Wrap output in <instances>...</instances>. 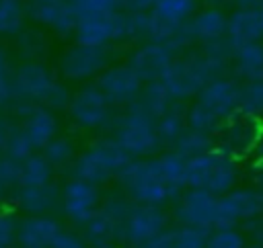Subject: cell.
I'll use <instances>...</instances> for the list:
<instances>
[{
	"instance_id": "6da1fadb",
	"label": "cell",
	"mask_w": 263,
	"mask_h": 248,
	"mask_svg": "<svg viewBox=\"0 0 263 248\" xmlns=\"http://www.w3.org/2000/svg\"><path fill=\"white\" fill-rule=\"evenodd\" d=\"M129 154L115 139H99L80 154L72 166V176L92 187L105 184L129 164Z\"/></svg>"
},
{
	"instance_id": "7a4b0ae2",
	"label": "cell",
	"mask_w": 263,
	"mask_h": 248,
	"mask_svg": "<svg viewBox=\"0 0 263 248\" xmlns=\"http://www.w3.org/2000/svg\"><path fill=\"white\" fill-rule=\"evenodd\" d=\"M119 184L125 189V193L140 205H160L162 201L175 197L166 180L162 178L156 160H140L129 162L119 174Z\"/></svg>"
},
{
	"instance_id": "3957f363",
	"label": "cell",
	"mask_w": 263,
	"mask_h": 248,
	"mask_svg": "<svg viewBox=\"0 0 263 248\" xmlns=\"http://www.w3.org/2000/svg\"><path fill=\"white\" fill-rule=\"evenodd\" d=\"M115 141L129 154V156H146L152 154L158 143V131H156V119L136 102L127 115L121 119Z\"/></svg>"
},
{
	"instance_id": "277c9868",
	"label": "cell",
	"mask_w": 263,
	"mask_h": 248,
	"mask_svg": "<svg viewBox=\"0 0 263 248\" xmlns=\"http://www.w3.org/2000/svg\"><path fill=\"white\" fill-rule=\"evenodd\" d=\"M162 232H166V215L158 205L136 203L123 223L121 240L136 246L148 248Z\"/></svg>"
},
{
	"instance_id": "5b68a950",
	"label": "cell",
	"mask_w": 263,
	"mask_h": 248,
	"mask_svg": "<svg viewBox=\"0 0 263 248\" xmlns=\"http://www.w3.org/2000/svg\"><path fill=\"white\" fill-rule=\"evenodd\" d=\"M132 207H134V203L123 201V199H111V201H107L97 211V215L84 225L86 240L92 242L95 248L111 246L117 238H121L123 223H125Z\"/></svg>"
},
{
	"instance_id": "8992f818",
	"label": "cell",
	"mask_w": 263,
	"mask_h": 248,
	"mask_svg": "<svg viewBox=\"0 0 263 248\" xmlns=\"http://www.w3.org/2000/svg\"><path fill=\"white\" fill-rule=\"evenodd\" d=\"M218 205L220 197H216L214 193L205 189H189L181 195L175 207V217L183 225L212 232L218 225Z\"/></svg>"
},
{
	"instance_id": "52a82bcc",
	"label": "cell",
	"mask_w": 263,
	"mask_h": 248,
	"mask_svg": "<svg viewBox=\"0 0 263 248\" xmlns=\"http://www.w3.org/2000/svg\"><path fill=\"white\" fill-rule=\"evenodd\" d=\"M263 213V195L253 189H232L220 197L218 205V225L216 228H236L242 221L255 219Z\"/></svg>"
},
{
	"instance_id": "ba28073f",
	"label": "cell",
	"mask_w": 263,
	"mask_h": 248,
	"mask_svg": "<svg viewBox=\"0 0 263 248\" xmlns=\"http://www.w3.org/2000/svg\"><path fill=\"white\" fill-rule=\"evenodd\" d=\"M160 82L166 86L168 94L173 98H177V100L191 98V96L199 94L208 86L205 78L199 72L195 53L185 57V59H175L171 64V68L166 70V74L162 76Z\"/></svg>"
},
{
	"instance_id": "9c48e42d",
	"label": "cell",
	"mask_w": 263,
	"mask_h": 248,
	"mask_svg": "<svg viewBox=\"0 0 263 248\" xmlns=\"http://www.w3.org/2000/svg\"><path fill=\"white\" fill-rule=\"evenodd\" d=\"M62 203H64V213L78 225H86L101 209L97 187L84 180H76V178L64 187Z\"/></svg>"
},
{
	"instance_id": "30bf717a",
	"label": "cell",
	"mask_w": 263,
	"mask_h": 248,
	"mask_svg": "<svg viewBox=\"0 0 263 248\" xmlns=\"http://www.w3.org/2000/svg\"><path fill=\"white\" fill-rule=\"evenodd\" d=\"M55 80L51 76V72L37 61H27L23 64L14 76H12V92L27 102H43V98L47 96V92L53 88Z\"/></svg>"
},
{
	"instance_id": "8fae6325",
	"label": "cell",
	"mask_w": 263,
	"mask_h": 248,
	"mask_svg": "<svg viewBox=\"0 0 263 248\" xmlns=\"http://www.w3.org/2000/svg\"><path fill=\"white\" fill-rule=\"evenodd\" d=\"M238 100H240V84H236L230 78H218L210 82L199 92L197 98V102L205 107L212 115H216L220 121L238 115Z\"/></svg>"
},
{
	"instance_id": "7c38bea8",
	"label": "cell",
	"mask_w": 263,
	"mask_h": 248,
	"mask_svg": "<svg viewBox=\"0 0 263 248\" xmlns=\"http://www.w3.org/2000/svg\"><path fill=\"white\" fill-rule=\"evenodd\" d=\"M107 102L109 100L99 90V86H86V88L78 90L72 96V102H70L68 111H70L72 121L78 127L95 129V127H101L105 123L107 115H109Z\"/></svg>"
},
{
	"instance_id": "4fadbf2b",
	"label": "cell",
	"mask_w": 263,
	"mask_h": 248,
	"mask_svg": "<svg viewBox=\"0 0 263 248\" xmlns=\"http://www.w3.org/2000/svg\"><path fill=\"white\" fill-rule=\"evenodd\" d=\"M107 49L105 47H95V45H74L70 47L62 59H60V70L66 78L72 80H82L88 78L92 74H97L99 70L105 68L107 64Z\"/></svg>"
},
{
	"instance_id": "5bb4252c",
	"label": "cell",
	"mask_w": 263,
	"mask_h": 248,
	"mask_svg": "<svg viewBox=\"0 0 263 248\" xmlns=\"http://www.w3.org/2000/svg\"><path fill=\"white\" fill-rule=\"evenodd\" d=\"M173 49L166 43H148L142 49H138L132 59H129V68L140 76L142 82H158L162 80V76L166 74V70L171 68L173 59Z\"/></svg>"
},
{
	"instance_id": "9a60e30c",
	"label": "cell",
	"mask_w": 263,
	"mask_h": 248,
	"mask_svg": "<svg viewBox=\"0 0 263 248\" xmlns=\"http://www.w3.org/2000/svg\"><path fill=\"white\" fill-rule=\"evenodd\" d=\"M29 14L37 23L51 27L60 35H68L76 31V25L80 18L76 6L68 0H31Z\"/></svg>"
},
{
	"instance_id": "2e32d148",
	"label": "cell",
	"mask_w": 263,
	"mask_h": 248,
	"mask_svg": "<svg viewBox=\"0 0 263 248\" xmlns=\"http://www.w3.org/2000/svg\"><path fill=\"white\" fill-rule=\"evenodd\" d=\"M97 86L111 102H132L142 90V80L129 66H115L99 76Z\"/></svg>"
},
{
	"instance_id": "e0dca14e",
	"label": "cell",
	"mask_w": 263,
	"mask_h": 248,
	"mask_svg": "<svg viewBox=\"0 0 263 248\" xmlns=\"http://www.w3.org/2000/svg\"><path fill=\"white\" fill-rule=\"evenodd\" d=\"M60 223L45 215H31L18 223L16 244L18 248H53L60 236Z\"/></svg>"
},
{
	"instance_id": "ac0fdd59",
	"label": "cell",
	"mask_w": 263,
	"mask_h": 248,
	"mask_svg": "<svg viewBox=\"0 0 263 248\" xmlns=\"http://www.w3.org/2000/svg\"><path fill=\"white\" fill-rule=\"evenodd\" d=\"M76 41L80 45H95V47H105V43L113 41L115 33V12L105 10V12H90L82 14L76 25Z\"/></svg>"
},
{
	"instance_id": "d6986e66",
	"label": "cell",
	"mask_w": 263,
	"mask_h": 248,
	"mask_svg": "<svg viewBox=\"0 0 263 248\" xmlns=\"http://www.w3.org/2000/svg\"><path fill=\"white\" fill-rule=\"evenodd\" d=\"M226 37L234 47L251 45V43H261L263 39V23H261V12L257 10H247V8H236L228 16V31Z\"/></svg>"
},
{
	"instance_id": "ffe728a7",
	"label": "cell",
	"mask_w": 263,
	"mask_h": 248,
	"mask_svg": "<svg viewBox=\"0 0 263 248\" xmlns=\"http://www.w3.org/2000/svg\"><path fill=\"white\" fill-rule=\"evenodd\" d=\"M21 131L23 135L27 137V141L31 143L33 150L37 148H45L53 137H55V131H58V121L53 117V113L45 107H33V111L23 119V125H21Z\"/></svg>"
},
{
	"instance_id": "44dd1931",
	"label": "cell",
	"mask_w": 263,
	"mask_h": 248,
	"mask_svg": "<svg viewBox=\"0 0 263 248\" xmlns=\"http://www.w3.org/2000/svg\"><path fill=\"white\" fill-rule=\"evenodd\" d=\"M189 25H191V31H193V37L195 39H201L203 43H210V41H216V39L226 37L228 16L220 8L210 6V8L201 10V12H197L195 18Z\"/></svg>"
},
{
	"instance_id": "7402d4cb",
	"label": "cell",
	"mask_w": 263,
	"mask_h": 248,
	"mask_svg": "<svg viewBox=\"0 0 263 248\" xmlns=\"http://www.w3.org/2000/svg\"><path fill=\"white\" fill-rule=\"evenodd\" d=\"M234 74L245 82L263 80V43H251L236 47L234 51Z\"/></svg>"
},
{
	"instance_id": "603a6c76",
	"label": "cell",
	"mask_w": 263,
	"mask_h": 248,
	"mask_svg": "<svg viewBox=\"0 0 263 248\" xmlns=\"http://www.w3.org/2000/svg\"><path fill=\"white\" fill-rule=\"evenodd\" d=\"M236 176H238V170H236L234 160L230 156L216 154V162H214V168L210 172L205 191L214 193L216 197H222V195L232 191V187L236 182Z\"/></svg>"
},
{
	"instance_id": "cb8c5ba5",
	"label": "cell",
	"mask_w": 263,
	"mask_h": 248,
	"mask_svg": "<svg viewBox=\"0 0 263 248\" xmlns=\"http://www.w3.org/2000/svg\"><path fill=\"white\" fill-rule=\"evenodd\" d=\"M60 193L53 184H45V187H25L18 193V205L29 211L31 215L43 213L47 209H51L58 201Z\"/></svg>"
},
{
	"instance_id": "d4e9b609",
	"label": "cell",
	"mask_w": 263,
	"mask_h": 248,
	"mask_svg": "<svg viewBox=\"0 0 263 248\" xmlns=\"http://www.w3.org/2000/svg\"><path fill=\"white\" fill-rule=\"evenodd\" d=\"M185 162L187 160L183 156H179L175 150L156 158V166H158L162 178L166 180V184L171 187L173 195H177L185 187Z\"/></svg>"
},
{
	"instance_id": "484cf974",
	"label": "cell",
	"mask_w": 263,
	"mask_h": 248,
	"mask_svg": "<svg viewBox=\"0 0 263 248\" xmlns=\"http://www.w3.org/2000/svg\"><path fill=\"white\" fill-rule=\"evenodd\" d=\"M216 154L218 152L212 150L208 154L189 158L185 162V187H189V189H205L210 172H212L214 162H216Z\"/></svg>"
},
{
	"instance_id": "4316f807",
	"label": "cell",
	"mask_w": 263,
	"mask_h": 248,
	"mask_svg": "<svg viewBox=\"0 0 263 248\" xmlns=\"http://www.w3.org/2000/svg\"><path fill=\"white\" fill-rule=\"evenodd\" d=\"M171 100H173V96L168 94L166 86L158 80V82H150L144 88L142 98H140V107L146 109L154 119H160L171 109Z\"/></svg>"
},
{
	"instance_id": "83f0119b",
	"label": "cell",
	"mask_w": 263,
	"mask_h": 248,
	"mask_svg": "<svg viewBox=\"0 0 263 248\" xmlns=\"http://www.w3.org/2000/svg\"><path fill=\"white\" fill-rule=\"evenodd\" d=\"M51 180V164L43 156H29L23 162L21 189L25 187H45Z\"/></svg>"
},
{
	"instance_id": "f1b7e54d",
	"label": "cell",
	"mask_w": 263,
	"mask_h": 248,
	"mask_svg": "<svg viewBox=\"0 0 263 248\" xmlns=\"http://www.w3.org/2000/svg\"><path fill=\"white\" fill-rule=\"evenodd\" d=\"M175 152L179 156H183L185 160H189V158L212 152V139L208 133H201L195 129H185L183 135L175 141Z\"/></svg>"
},
{
	"instance_id": "f546056e",
	"label": "cell",
	"mask_w": 263,
	"mask_h": 248,
	"mask_svg": "<svg viewBox=\"0 0 263 248\" xmlns=\"http://www.w3.org/2000/svg\"><path fill=\"white\" fill-rule=\"evenodd\" d=\"M238 113H242L251 119L263 117V80L240 84Z\"/></svg>"
},
{
	"instance_id": "4dcf8cb0",
	"label": "cell",
	"mask_w": 263,
	"mask_h": 248,
	"mask_svg": "<svg viewBox=\"0 0 263 248\" xmlns=\"http://www.w3.org/2000/svg\"><path fill=\"white\" fill-rule=\"evenodd\" d=\"M185 121H187V113L183 115V111L171 107L160 119H156V131L160 141L175 143L185 131Z\"/></svg>"
},
{
	"instance_id": "1f68e13d",
	"label": "cell",
	"mask_w": 263,
	"mask_h": 248,
	"mask_svg": "<svg viewBox=\"0 0 263 248\" xmlns=\"http://www.w3.org/2000/svg\"><path fill=\"white\" fill-rule=\"evenodd\" d=\"M197 8V0H154L152 10L173 23H185Z\"/></svg>"
},
{
	"instance_id": "d6a6232c",
	"label": "cell",
	"mask_w": 263,
	"mask_h": 248,
	"mask_svg": "<svg viewBox=\"0 0 263 248\" xmlns=\"http://www.w3.org/2000/svg\"><path fill=\"white\" fill-rule=\"evenodd\" d=\"M25 18L23 0H0V33H16Z\"/></svg>"
},
{
	"instance_id": "836d02e7",
	"label": "cell",
	"mask_w": 263,
	"mask_h": 248,
	"mask_svg": "<svg viewBox=\"0 0 263 248\" xmlns=\"http://www.w3.org/2000/svg\"><path fill=\"white\" fill-rule=\"evenodd\" d=\"M187 125L189 129H195V131H201V133H212L214 129H218L222 125V121L212 115L205 107H201L199 102H195L189 111H187Z\"/></svg>"
},
{
	"instance_id": "e575fe53",
	"label": "cell",
	"mask_w": 263,
	"mask_h": 248,
	"mask_svg": "<svg viewBox=\"0 0 263 248\" xmlns=\"http://www.w3.org/2000/svg\"><path fill=\"white\" fill-rule=\"evenodd\" d=\"M72 156H74V143L68 137H53L43 148V158L51 166H64L72 160Z\"/></svg>"
},
{
	"instance_id": "d590c367",
	"label": "cell",
	"mask_w": 263,
	"mask_h": 248,
	"mask_svg": "<svg viewBox=\"0 0 263 248\" xmlns=\"http://www.w3.org/2000/svg\"><path fill=\"white\" fill-rule=\"evenodd\" d=\"M205 248H247V244L236 228H214L208 236Z\"/></svg>"
},
{
	"instance_id": "8d00e7d4",
	"label": "cell",
	"mask_w": 263,
	"mask_h": 248,
	"mask_svg": "<svg viewBox=\"0 0 263 248\" xmlns=\"http://www.w3.org/2000/svg\"><path fill=\"white\" fill-rule=\"evenodd\" d=\"M6 156L18 160V162H25L29 156H33V148L31 143L27 141V137L23 135L21 127H10L8 129V137H6Z\"/></svg>"
},
{
	"instance_id": "74e56055",
	"label": "cell",
	"mask_w": 263,
	"mask_h": 248,
	"mask_svg": "<svg viewBox=\"0 0 263 248\" xmlns=\"http://www.w3.org/2000/svg\"><path fill=\"white\" fill-rule=\"evenodd\" d=\"M47 49V39L39 31H25L18 37V51L25 57H39Z\"/></svg>"
},
{
	"instance_id": "f35d334b",
	"label": "cell",
	"mask_w": 263,
	"mask_h": 248,
	"mask_svg": "<svg viewBox=\"0 0 263 248\" xmlns=\"http://www.w3.org/2000/svg\"><path fill=\"white\" fill-rule=\"evenodd\" d=\"M21 174H23V162L10 156L0 158V187L2 189L21 184Z\"/></svg>"
},
{
	"instance_id": "ab89813d",
	"label": "cell",
	"mask_w": 263,
	"mask_h": 248,
	"mask_svg": "<svg viewBox=\"0 0 263 248\" xmlns=\"http://www.w3.org/2000/svg\"><path fill=\"white\" fill-rule=\"evenodd\" d=\"M16 232H18L16 219L10 213L0 211V248H10L16 242Z\"/></svg>"
},
{
	"instance_id": "60d3db41",
	"label": "cell",
	"mask_w": 263,
	"mask_h": 248,
	"mask_svg": "<svg viewBox=\"0 0 263 248\" xmlns=\"http://www.w3.org/2000/svg\"><path fill=\"white\" fill-rule=\"evenodd\" d=\"M70 102H72V98H70V92L62 86V84H53V88L47 92V96L43 98V105H45V109H66V107H70Z\"/></svg>"
},
{
	"instance_id": "b9f144b4",
	"label": "cell",
	"mask_w": 263,
	"mask_h": 248,
	"mask_svg": "<svg viewBox=\"0 0 263 248\" xmlns=\"http://www.w3.org/2000/svg\"><path fill=\"white\" fill-rule=\"evenodd\" d=\"M12 94L14 92H12V80L8 76L6 57H4V51L0 49V105H4Z\"/></svg>"
},
{
	"instance_id": "7bdbcfd3",
	"label": "cell",
	"mask_w": 263,
	"mask_h": 248,
	"mask_svg": "<svg viewBox=\"0 0 263 248\" xmlns=\"http://www.w3.org/2000/svg\"><path fill=\"white\" fill-rule=\"evenodd\" d=\"M53 248H90L88 242L72 232H60L58 240L53 242Z\"/></svg>"
},
{
	"instance_id": "ee69618b",
	"label": "cell",
	"mask_w": 263,
	"mask_h": 248,
	"mask_svg": "<svg viewBox=\"0 0 263 248\" xmlns=\"http://www.w3.org/2000/svg\"><path fill=\"white\" fill-rule=\"evenodd\" d=\"M127 12L138 14V12H148L150 6H154V0H119Z\"/></svg>"
},
{
	"instance_id": "f6af8a7d",
	"label": "cell",
	"mask_w": 263,
	"mask_h": 248,
	"mask_svg": "<svg viewBox=\"0 0 263 248\" xmlns=\"http://www.w3.org/2000/svg\"><path fill=\"white\" fill-rule=\"evenodd\" d=\"M238 4V8H247V10H263V0H234Z\"/></svg>"
},
{
	"instance_id": "bcb514c9",
	"label": "cell",
	"mask_w": 263,
	"mask_h": 248,
	"mask_svg": "<svg viewBox=\"0 0 263 248\" xmlns=\"http://www.w3.org/2000/svg\"><path fill=\"white\" fill-rule=\"evenodd\" d=\"M247 248H261V246H247Z\"/></svg>"
},
{
	"instance_id": "7dc6e473",
	"label": "cell",
	"mask_w": 263,
	"mask_h": 248,
	"mask_svg": "<svg viewBox=\"0 0 263 248\" xmlns=\"http://www.w3.org/2000/svg\"><path fill=\"white\" fill-rule=\"evenodd\" d=\"M261 23H263V10H261Z\"/></svg>"
},
{
	"instance_id": "c3c4849f",
	"label": "cell",
	"mask_w": 263,
	"mask_h": 248,
	"mask_svg": "<svg viewBox=\"0 0 263 248\" xmlns=\"http://www.w3.org/2000/svg\"><path fill=\"white\" fill-rule=\"evenodd\" d=\"M101 248H111V246H101Z\"/></svg>"
},
{
	"instance_id": "681fc988",
	"label": "cell",
	"mask_w": 263,
	"mask_h": 248,
	"mask_svg": "<svg viewBox=\"0 0 263 248\" xmlns=\"http://www.w3.org/2000/svg\"><path fill=\"white\" fill-rule=\"evenodd\" d=\"M0 193H2V187H0Z\"/></svg>"
}]
</instances>
